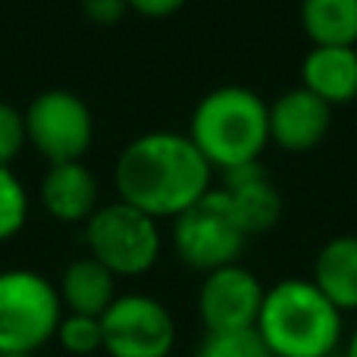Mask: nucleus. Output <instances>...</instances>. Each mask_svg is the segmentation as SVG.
Returning <instances> with one entry per match:
<instances>
[{"mask_svg":"<svg viewBox=\"0 0 357 357\" xmlns=\"http://www.w3.org/2000/svg\"><path fill=\"white\" fill-rule=\"evenodd\" d=\"M210 167L188 135L148 132L123 148L113 169L116 195L142 213L163 216L185 213L210 191Z\"/></svg>","mask_w":357,"mask_h":357,"instance_id":"obj_1","label":"nucleus"},{"mask_svg":"<svg viewBox=\"0 0 357 357\" xmlns=\"http://www.w3.org/2000/svg\"><path fill=\"white\" fill-rule=\"evenodd\" d=\"M273 357H333L342 345V310L310 279L266 289L257 326Z\"/></svg>","mask_w":357,"mask_h":357,"instance_id":"obj_2","label":"nucleus"},{"mask_svg":"<svg viewBox=\"0 0 357 357\" xmlns=\"http://www.w3.org/2000/svg\"><path fill=\"white\" fill-rule=\"evenodd\" d=\"M188 138L204 160L222 173L245 163H260L270 142V107L251 88H216L195 107Z\"/></svg>","mask_w":357,"mask_h":357,"instance_id":"obj_3","label":"nucleus"},{"mask_svg":"<svg viewBox=\"0 0 357 357\" xmlns=\"http://www.w3.org/2000/svg\"><path fill=\"white\" fill-rule=\"evenodd\" d=\"M63 320L56 285L35 270L0 273V354H35Z\"/></svg>","mask_w":357,"mask_h":357,"instance_id":"obj_4","label":"nucleus"},{"mask_svg":"<svg viewBox=\"0 0 357 357\" xmlns=\"http://www.w3.org/2000/svg\"><path fill=\"white\" fill-rule=\"evenodd\" d=\"M88 257H94L113 276H142L160 257V229L157 220L129 204L116 201L98 207L85 222Z\"/></svg>","mask_w":357,"mask_h":357,"instance_id":"obj_5","label":"nucleus"},{"mask_svg":"<svg viewBox=\"0 0 357 357\" xmlns=\"http://www.w3.org/2000/svg\"><path fill=\"white\" fill-rule=\"evenodd\" d=\"M245 238L248 235L241 232L222 188H210L195 207L178 213L173 222V248L178 260L197 273L232 266L245 248Z\"/></svg>","mask_w":357,"mask_h":357,"instance_id":"obj_6","label":"nucleus"},{"mask_svg":"<svg viewBox=\"0 0 357 357\" xmlns=\"http://www.w3.org/2000/svg\"><path fill=\"white\" fill-rule=\"evenodd\" d=\"M25 135L50 167L75 163L91 148L94 119L79 94L50 88L38 94L25 110Z\"/></svg>","mask_w":357,"mask_h":357,"instance_id":"obj_7","label":"nucleus"},{"mask_svg":"<svg viewBox=\"0 0 357 357\" xmlns=\"http://www.w3.org/2000/svg\"><path fill=\"white\" fill-rule=\"evenodd\" d=\"M100 326L110 357H169L176 345L173 314L151 295H116Z\"/></svg>","mask_w":357,"mask_h":357,"instance_id":"obj_8","label":"nucleus"},{"mask_svg":"<svg viewBox=\"0 0 357 357\" xmlns=\"http://www.w3.org/2000/svg\"><path fill=\"white\" fill-rule=\"evenodd\" d=\"M266 289L251 270L232 264L204 276L197 291V317L207 333H235L257 326Z\"/></svg>","mask_w":357,"mask_h":357,"instance_id":"obj_9","label":"nucleus"},{"mask_svg":"<svg viewBox=\"0 0 357 357\" xmlns=\"http://www.w3.org/2000/svg\"><path fill=\"white\" fill-rule=\"evenodd\" d=\"M333 107L323 104L307 88H291L276 104H270V142L282 151L301 154L326 138Z\"/></svg>","mask_w":357,"mask_h":357,"instance_id":"obj_10","label":"nucleus"},{"mask_svg":"<svg viewBox=\"0 0 357 357\" xmlns=\"http://www.w3.org/2000/svg\"><path fill=\"white\" fill-rule=\"evenodd\" d=\"M222 178H226L222 191L229 195V204H232V213L238 220L241 232L260 235L276 226L279 216H282V195L270 182V176L264 173L260 163L235 167L229 173H222Z\"/></svg>","mask_w":357,"mask_h":357,"instance_id":"obj_11","label":"nucleus"},{"mask_svg":"<svg viewBox=\"0 0 357 357\" xmlns=\"http://www.w3.org/2000/svg\"><path fill=\"white\" fill-rule=\"evenodd\" d=\"M41 207L60 222H88L98 210V178L82 160L75 163H54L44 173Z\"/></svg>","mask_w":357,"mask_h":357,"instance_id":"obj_12","label":"nucleus"},{"mask_svg":"<svg viewBox=\"0 0 357 357\" xmlns=\"http://www.w3.org/2000/svg\"><path fill=\"white\" fill-rule=\"evenodd\" d=\"M301 79L323 104H348L357 98V50L354 47H314L301 63Z\"/></svg>","mask_w":357,"mask_h":357,"instance_id":"obj_13","label":"nucleus"},{"mask_svg":"<svg viewBox=\"0 0 357 357\" xmlns=\"http://www.w3.org/2000/svg\"><path fill=\"white\" fill-rule=\"evenodd\" d=\"M56 291L66 314L104 317L107 307L116 301V276L94 257H79L63 270Z\"/></svg>","mask_w":357,"mask_h":357,"instance_id":"obj_14","label":"nucleus"},{"mask_svg":"<svg viewBox=\"0 0 357 357\" xmlns=\"http://www.w3.org/2000/svg\"><path fill=\"white\" fill-rule=\"evenodd\" d=\"M310 282L345 314L357 310V235H339L320 248Z\"/></svg>","mask_w":357,"mask_h":357,"instance_id":"obj_15","label":"nucleus"},{"mask_svg":"<svg viewBox=\"0 0 357 357\" xmlns=\"http://www.w3.org/2000/svg\"><path fill=\"white\" fill-rule=\"evenodd\" d=\"M301 25L314 47H354L357 0H301Z\"/></svg>","mask_w":357,"mask_h":357,"instance_id":"obj_16","label":"nucleus"},{"mask_svg":"<svg viewBox=\"0 0 357 357\" xmlns=\"http://www.w3.org/2000/svg\"><path fill=\"white\" fill-rule=\"evenodd\" d=\"M56 342L66 354L73 357H91L104 351V326L100 317H82V314H63Z\"/></svg>","mask_w":357,"mask_h":357,"instance_id":"obj_17","label":"nucleus"},{"mask_svg":"<svg viewBox=\"0 0 357 357\" xmlns=\"http://www.w3.org/2000/svg\"><path fill=\"white\" fill-rule=\"evenodd\" d=\"M195 357H273L257 329H235V333H207L197 345Z\"/></svg>","mask_w":357,"mask_h":357,"instance_id":"obj_18","label":"nucleus"},{"mask_svg":"<svg viewBox=\"0 0 357 357\" xmlns=\"http://www.w3.org/2000/svg\"><path fill=\"white\" fill-rule=\"evenodd\" d=\"M29 220V195L10 167H0V241H10Z\"/></svg>","mask_w":357,"mask_h":357,"instance_id":"obj_19","label":"nucleus"},{"mask_svg":"<svg viewBox=\"0 0 357 357\" xmlns=\"http://www.w3.org/2000/svg\"><path fill=\"white\" fill-rule=\"evenodd\" d=\"M25 113H19L13 104L0 100V167H10L25 148Z\"/></svg>","mask_w":357,"mask_h":357,"instance_id":"obj_20","label":"nucleus"},{"mask_svg":"<svg viewBox=\"0 0 357 357\" xmlns=\"http://www.w3.org/2000/svg\"><path fill=\"white\" fill-rule=\"evenodd\" d=\"M82 10L98 25H116L129 10V0H82Z\"/></svg>","mask_w":357,"mask_h":357,"instance_id":"obj_21","label":"nucleus"},{"mask_svg":"<svg viewBox=\"0 0 357 357\" xmlns=\"http://www.w3.org/2000/svg\"><path fill=\"white\" fill-rule=\"evenodd\" d=\"M185 3L188 0H129V10L142 13L148 19H163V16H173L176 10H182Z\"/></svg>","mask_w":357,"mask_h":357,"instance_id":"obj_22","label":"nucleus"},{"mask_svg":"<svg viewBox=\"0 0 357 357\" xmlns=\"http://www.w3.org/2000/svg\"><path fill=\"white\" fill-rule=\"evenodd\" d=\"M345 357H357V329H354V335L348 339V345H345Z\"/></svg>","mask_w":357,"mask_h":357,"instance_id":"obj_23","label":"nucleus"},{"mask_svg":"<svg viewBox=\"0 0 357 357\" xmlns=\"http://www.w3.org/2000/svg\"><path fill=\"white\" fill-rule=\"evenodd\" d=\"M0 357H31V354H0Z\"/></svg>","mask_w":357,"mask_h":357,"instance_id":"obj_24","label":"nucleus"}]
</instances>
